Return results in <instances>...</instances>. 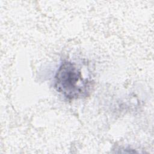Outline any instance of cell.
Wrapping results in <instances>:
<instances>
[{
	"instance_id": "obj_1",
	"label": "cell",
	"mask_w": 154,
	"mask_h": 154,
	"mask_svg": "<svg viewBox=\"0 0 154 154\" xmlns=\"http://www.w3.org/2000/svg\"><path fill=\"white\" fill-rule=\"evenodd\" d=\"M56 90L69 100L88 96L93 87V82L84 78L78 65L70 61H64L59 66L55 77Z\"/></svg>"
}]
</instances>
